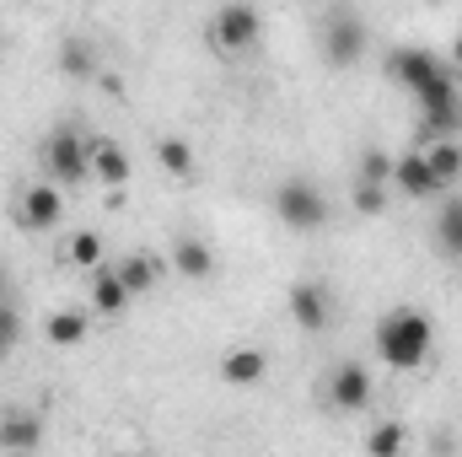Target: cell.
<instances>
[{"mask_svg":"<svg viewBox=\"0 0 462 457\" xmlns=\"http://www.w3.org/2000/svg\"><path fill=\"white\" fill-rule=\"evenodd\" d=\"M430 344H436V323L420 307H393L376 318V355L393 371H420L430 360Z\"/></svg>","mask_w":462,"mask_h":457,"instance_id":"obj_1","label":"cell"},{"mask_svg":"<svg viewBox=\"0 0 462 457\" xmlns=\"http://www.w3.org/2000/svg\"><path fill=\"white\" fill-rule=\"evenodd\" d=\"M269 205H274V216L291 231H323L328 227V200H323V189H318L312 178H285V183H274Z\"/></svg>","mask_w":462,"mask_h":457,"instance_id":"obj_2","label":"cell"},{"mask_svg":"<svg viewBox=\"0 0 462 457\" xmlns=\"http://www.w3.org/2000/svg\"><path fill=\"white\" fill-rule=\"evenodd\" d=\"M258 38H263L258 5H247V0H221V5H216V16H210V43H216L226 60L231 54H247Z\"/></svg>","mask_w":462,"mask_h":457,"instance_id":"obj_3","label":"cell"},{"mask_svg":"<svg viewBox=\"0 0 462 457\" xmlns=\"http://www.w3.org/2000/svg\"><path fill=\"white\" fill-rule=\"evenodd\" d=\"M43 173L60 189H76L81 178H92V140H81L76 129H54L43 140Z\"/></svg>","mask_w":462,"mask_h":457,"instance_id":"obj_4","label":"cell"},{"mask_svg":"<svg viewBox=\"0 0 462 457\" xmlns=\"http://www.w3.org/2000/svg\"><path fill=\"white\" fill-rule=\"evenodd\" d=\"M323 60L334 65V70H349V65H360V54H365V22H360V11H349V5H334L328 11V22H323Z\"/></svg>","mask_w":462,"mask_h":457,"instance_id":"obj_5","label":"cell"},{"mask_svg":"<svg viewBox=\"0 0 462 457\" xmlns=\"http://www.w3.org/2000/svg\"><path fill=\"white\" fill-rule=\"evenodd\" d=\"M420 98V108H425V129L430 135H457L462 129V92H457V76L452 70H441L430 87H420L414 92Z\"/></svg>","mask_w":462,"mask_h":457,"instance_id":"obj_6","label":"cell"},{"mask_svg":"<svg viewBox=\"0 0 462 457\" xmlns=\"http://www.w3.org/2000/svg\"><path fill=\"white\" fill-rule=\"evenodd\" d=\"M11 221L22 231H60L65 221V200H60V183L49 178V183H32L16 205H11Z\"/></svg>","mask_w":462,"mask_h":457,"instance_id":"obj_7","label":"cell"},{"mask_svg":"<svg viewBox=\"0 0 462 457\" xmlns=\"http://www.w3.org/2000/svg\"><path fill=\"white\" fill-rule=\"evenodd\" d=\"M328 404L339 415H365L371 409V371L360 360H339L328 371Z\"/></svg>","mask_w":462,"mask_h":457,"instance_id":"obj_8","label":"cell"},{"mask_svg":"<svg viewBox=\"0 0 462 457\" xmlns=\"http://www.w3.org/2000/svg\"><path fill=\"white\" fill-rule=\"evenodd\" d=\"M291 318H296L301 334H323V329L334 323V296H328V285H323V280H296V285H291Z\"/></svg>","mask_w":462,"mask_h":457,"instance_id":"obj_9","label":"cell"},{"mask_svg":"<svg viewBox=\"0 0 462 457\" xmlns=\"http://www.w3.org/2000/svg\"><path fill=\"white\" fill-rule=\"evenodd\" d=\"M441 70H447V60H436L430 49H393V54H387V76H393L398 87H409V92L430 87Z\"/></svg>","mask_w":462,"mask_h":457,"instance_id":"obj_10","label":"cell"},{"mask_svg":"<svg viewBox=\"0 0 462 457\" xmlns=\"http://www.w3.org/2000/svg\"><path fill=\"white\" fill-rule=\"evenodd\" d=\"M393 189H398L403 200H436V194H441V183H436L425 151H403V156H393Z\"/></svg>","mask_w":462,"mask_h":457,"instance_id":"obj_11","label":"cell"},{"mask_svg":"<svg viewBox=\"0 0 462 457\" xmlns=\"http://www.w3.org/2000/svg\"><path fill=\"white\" fill-rule=\"evenodd\" d=\"M172 269H178L189 285H205V280L216 275V247H210L205 237L183 231V237H172Z\"/></svg>","mask_w":462,"mask_h":457,"instance_id":"obj_12","label":"cell"},{"mask_svg":"<svg viewBox=\"0 0 462 457\" xmlns=\"http://www.w3.org/2000/svg\"><path fill=\"white\" fill-rule=\"evenodd\" d=\"M263 371H269V350H258V344H231L221 355V382L226 387H253V382H263Z\"/></svg>","mask_w":462,"mask_h":457,"instance_id":"obj_13","label":"cell"},{"mask_svg":"<svg viewBox=\"0 0 462 457\" xmlns=\"http://www.w3.org/2000/svg\"><path fill=\"white\" fill-rule=\"evenodd\" d=\"M425 162H430V173H436L441 194H452V189L462 183V140H457V135H430Z\"/></svg>","mask_w":462,"mask_h":457,"instance_id":"obj_14","label":"cell"},{"mask_svg":"<svg viewBox=\"0 0 462 457\" xmlns=\"http://www.w3.org/2000/svg\"><path fill=\"white\" fill-rule=\"evenodd\" d=\"M0 447H11V452L43 447V420L32 409H0Z\"/></svg>","mask_w":462,"mask_h":457,"instance_id":"obj_15","label":"cell"},{"mask_svg":"<svg viewBox=\"0 0 462 457\" xmlns=\"http://www.w3.org/2000/svg\"><path fill=\"white\" fill-rule=\"evenodd\" d=\"M54 65H60V76H65V81H92V76L103 70V60H97V49H92L87 38H60Z\"/></svg>","mask_w":462,"mask_h":457,"instance_id":"obj_16","label":"cell"},{"mask_svg":"<svg viewBox=\"0 0 462 457\" xmlns=\"http://www.w3.org/2000/svg\"><path fill=\"white\" fill-rule=\"evenodd\" d=\"M129 173H134V162H129V151L118 140H92V178H103L108 194L129 183Z\"/></svg>","mask_w":462,"mask_h":457,"instance_id":"obj_17","label":"cell"},{"mask_svg":"<svg viewBox=\"0 0 462 457\" xmlns=\"http://www.w3.org/2000/svg\"><path fill=\"white\" fill-rule=\"evenodd\" d=\"M430 237H436V253H441L447 264H462V200H452V194L441 200Z\"/></svg>","mask_w":462,"mask_h":457,"instance_id":"obj_18","label":"cell"},{"mask_svg":"<svg viewBox=\"0 0 462 457\" xmlns=\"http://www.w3.org/2000/svg\"><path fill=\"white\" fill-rule=\"evenodd\" d=\"M129 302H134V296H129V285L118 280V269L97 264V269H92V312H103V318H118Z\"/></svg>","mask_w":462,"mask_h":457,"instance_id":"obj_19","label":"cell"},{"mask_svg":"<svg viewBox=\"0 0 462 457\" xmlns=\"http://www.w3.org/2000/svg\"><path fill=\"white\" fill-rule=\"evenodd\" d=\"M156 167H162L167 178H178V183H194V173H199L194 145H189L183 135H162V140H156Z\"/></svg>","mask_w":462,"mask_h":457,"instance_id":"obj_20","label":"cell"},{"mask_svg":"<svg viewBox=\"0 0 462 457\" xmlns=\"http://www.w3.org/2000/svg\"><path fill=\"white\" fill-rule=\"evenodd\" d=\"M87 334H92V318H87V312H76V307L49 312V323H43V340L54 344V350H70V344H81Z\"/></svg>","mask_w":462,"mask_h":457,"instance_id":"obj_21","label":"cell"},{"mask_svg":"<svg viewBox=\"0 0 462 457\" xmlns=\"http://www.w3.org/2000/svg\"><path fill=\"white\" fill-rule=\"evenodd\" d=\"M114 269H118V280L129 285V296H145V291H156V280H162V264H156L151 253H129V258H118Z\"/></svg>","mask_w":462,"mask_h":457,"instance_id":"obj_22","label":"cell"},{"mask_svg":"<svg viewBox=\"0 0 462 457\" xmlns=\"http://www.w3.org/2000/svg\"><path fill=\"white\" fill-rule=\"evenodd\" d=\"M65 264H76V269L92 275V269L103 264V237H97V231H76V237L65 242Z\"/></svg>","mask_w":462,"mask_h":457,"instance_id":"obj_23","label":"cell"},{"mask_svg":"<svg viewBox=\"0 0 462 457\" xmlns=\"http://www.w3.org/2000/svg\"><path fill=\"white\" fill-rule=\"evenodd\" d=\"M403 447H409V431H403V425H393V420H387V425H376V431L365 436V452H371V457H393V452H403Z\"/></svg>","mask_w":462,"mask_h":457,"instance_id":"obj_24","label":"cell"},{"mask_svg":"<svg viewBox=\"0 0 462 457\" xmlns=\"http://www.w3.org/2000/svg\"><path fill=\"white\" fill-rule=\"evenodd\" d=\"M355 178H365V183H393V156L382 151V145H365L360 151V173Z\"/></svg>","mask_w":462,"mask_h":457,"instance_id":"obj_25","label":"cell"},{"mask_svg":"<svg viewBox=\"0 0 462 457\" xmlns=\"http://www.w3.org/2000/svg\"><path fill=\"white\" fill-rule=\"evenodd\" d=\"M393 200H387V183H365V178H355V210L360 216H382Z\"/></svg>","mask_w":462,"mask_h":457,"instance_id":"obj_26","label":"cell"},{"mask_svg":"<svg viewBox=\"0 0 462 457\" xmlns=\"http://www.w3.org/2000/svg\"><path fill=\"white\" fill-rule=\"evenodd\" d=\"M0 334H11V340H22V312H16L11 302H0Z\"/></svg>","mask_w":462,"mask_h":457,"instance_id":"obj_27","label":"cell"},{"mask_svg":"<svg viewBox=\"0 0 462 457\" xmlns=\"http://www.w3.org/2000/svg\"><path fill=\"white\" fill-rule=\"evenodd\" d=\"M452 70H462V33L452 38Z\"/></svg>","mask_w":462,"mask_h":457,"instance_id":"obj_28","label":"cell"},{"mask_svg":"<svg viewBox=\"0 0 462 457\" xmlns=\"http://www.w3.org/2000/svg\"><path fill=\"white\" fill-rule=\"evenodd\" d=\"M11 344H16V340H11V334H0V360H5V355H11Z\"/></svg>","mask_w":462,"mask_h":457,"instance_id":"obj_29","label":"cell"},{"mask_svg":"<svg viewBox=\"0 0 462 457\" xmlns=\"http://www.w3.org/2000/svg\"><path fill=\"white\" fill-rule=\"evenodd\" d=\"M0 285H5V269H0Z\"/></svg>","mask_w":462,"mask_h":457,"instance_id":"obj_30","label":"cell"}]
</instances>
